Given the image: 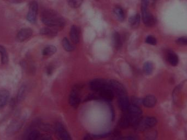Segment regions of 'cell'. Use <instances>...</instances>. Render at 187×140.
I'll list each match as a JSON object with an SVG mask.
<instances>
[{
    "label": "cell",
    "mask_w": 187,
    "mask_h": 140,
    "mask_svg": "<svg viewBox=\"0 0 187 140\" xmlns=\"http://www.w3.org/2000/svg\"><path fill=\"white\" fill-rule=\"evenodd\" d=\"M119 125L121 128H128L129 126L131 125L130 119L129 115L127 112H124L119 120Z\"/></svg>",
    "instance_id": "obj_18"
},
{
    "label": "cell",
    "mask_w": 187,
    "mask_h": 140,
    "mask_svg": "<svg viewBox=\"0 0 187 140\" xmlns=\"http://www.w3.org/2000/svg\"><path fill=\"white\" fill-rule=\"evenodd\" d=\"M141 12H142V20L145 25L148 27H152L154 26L156 23V20L154 16L148 11V9L141 10Z\"/></svg>",
    "instance_id": "obj_8"
},
{
    "label": "cell",
    "mask_w": 187,
    "mask_h": 140,
    "mask_svg": "<svg viewBox=\"0 0 187 140\" xmlns=\"http://www.w3.org/2000/svg\"><path fill=\"white\" fill-rule=\"evenodd\" d=\"M114 13L116 16L117 18L121 22H123L125 19V13L123 10L119 6H117L114 9Z\"/></svg>",
    "instance_id": "obj_21"
},
{
    "label": "cell",
    "mask_w": 187,
    "mask_h": 140,
    "mask_svg": "<svg viewBox=\"0 0 187 140\" xmlns=\"http://www.w3.org/2000/svg\"><path fill=\"white\" fill-rule=\"evenodd\" d=\"M79 87L75 86L71 91L69 103L72 107L77 108L81 102V96L79 94Z\"/></svg>",
    "instance_id": "obj_4"
},
{
    "label": "cell",
    "mask_w": 187,
    "mask_h": 140,
    "mask_svg": "<svg viewBox=\"0 0 187 140\" xmlns=\"http://www.w3.org/2000/svg\"><path fill=\"white\" fill-rule=\"evenodd\" d=\"M140 22V16L138 14L131 17L129 19V23L133 28H136L139 25Z\"/></svg>",
    "instance_id": "obj_23"
},
{
    "label": "cell",
    "mask_w": 187,
    "mask_h": 140,
    "mask_svg": "<svg viewBox=\"0 0 187 140\" xmlns=\"http://www.w3.org/2000/svg\"><path fill=\"white\" fill-rule=\"evenodd\" d=\"M24 123L22 121H13V122L10 124V125L7 128V133L8 134H13L16 133L21 128V126Z\"/></svg>",
    "instance_id": "obj_15"
},
{
    "label": "cell",
    "mask_w": 187,
    "mask_h": 140,
    "mask_svg": "<svg viewBox=\"0 0 187 140\" xmlns=\"http://www.w3.org/2000/svg\"><path fill=\"white\" fill-rule=\"evenodd\" d=\"M95 138H96L95 135H90V134H87V135L84 136L83 140H94Z\"/></svg>",
    "instance_id": "obj_33"
},
{
    "label": "cell",
    "mask_w": 187,
    "mask_h": 140,
    "mask_svg": "<svg viewBox=\"0 0 187 140\" xmlns=\"http://www.w3.org/2000/svg\"><path fill=\"white\" fill-rule=\"evenodd\" d=\"M150 2H151V0H142L141 10L148 9V6Z\"/></svg>",
    "instance_id": "obj_32"
},
{
    "label": "cell",
    "mask_w": 187,
    "mask_h": 140,
    "mask_svg": "<svg viewBox=\"0 0 187 140\" xmlns=\"http://www.w3.org/2000/svg\"><path fill=\"white\" fill-rule=\"evenodd\" d=\"M177 43L180 45H187V37H183L177 39Z\"/></svg>",
    "instance_id": "obj_30"
},
{
    "label": "cell",
    "mask_w": 187,
    "mask_h": 140,
    "mask_svg": "<svg viewBox=\"0 0 187 140\" xmlns=\"http://www.w3.org/2000/svg\"><path fill=\"white\" fill-rule=\"evenodd\" d=\"M69 6L73 8H77L81 6L83 0H67Z\"/></svg>",
    "instance_id": "obj_27"
},
{
    "label": "cell",
    "mask_w": 187,
    "mask_h": 140,
    "mask_svg": "<svg viewBox=\"0 0 187 140\" xmlns=\"http://www.w3.org/2000/svg\"><path fill=\"white\" fill-rule=\"evenodd\" d=\"M146 42L150 45H155L156 44V38L152 36H147L146 38Z\"/></svg>",
    "instance_id": "obj_29"
},
{
    "label": "cell",
    "mask_w": 187,
    "mask_h": 140,
    "mask_svg": "<svg viewBox=\"0 0 187 140\" xmlns=\"http://www.w3.org/2000/svg\"><path fill=\"white\" fill-rule=\"evenodd\" d=\"M41 20L46 26L54 28L57 30L63 29L65 25L64 18L53 10H45L41 15Z\"/></svg>",
    "instance_id": "obj_1"
},
{
    "label": "cell",
    "mask_w": 187,
    "mask_h": 140,
    "mask_svg": "<svg viewBox=\"0 0 187 140\" xmlns=\"http://www.w3.org/2000/svg\"><path fill=\"white\" fill-rule=\"evenodd\" d=\"M130 119L131 125L137 127L142 119V112L138 105L131 104L128 111Z\"/></svg>",
    "instance_id": "obj_2"
},
{
    "label": "cell",
    "mask_w": 187,
    "mask_h": 140,
    "mask_svg": "<svg viewBox=\"0 0 187 140\" xmlns=\"http://www.w3.org/2000/svg\"><path fill=\"white\" fill-rule=\"evenodd\" d=\"M58 31L59 30H57L55 28L47 26L40 29V33L44 36H47L50 38H53L57 36Z\"/></svg>",
    "instance_id": "obj_14"
},
{
    "label": "cell",
    "mask_w": 187,
    "mask_h": 140,
    "mask_svg": "<svg viewBox=\"0 0 187 140\" xmlns=\"http://www.w3.org/2000/svg\"><path fill=\"white\" fill-rule=\"evenodd\" d=\"M109 85L114 93L116 94L117 96L126 94V90L124 86L121 83L115 80L109 81Z\"/></svg>",
    "instance_id": "obj_7"
},
{
    "label": "cell",
    "mask_w": 187,
    "mask_h": 140,
    "mask_svg": "<svg viewBox=\"0 0 187 140\" xmlns=\"http://www.w3.org/2000/svg\"><path fill=\"white\" fill-rule=\"evenodd\" d=\"M38 12V3L36 1H32L29 6V10L27 15V20L31 23H35Z\"/></svg>",
    "instance_id": "obj_5"
},
{
    "label": "cell",
    "mask_w": 187,
    "mask_h": 140,
    "mask_svg": "<svg viewBox=\"0 0 187 140\" xmlns=\"http://www.w3.org/2000/svg\"><path fill=\"white\" fill-rule=\"evenodd\" d=\"M62 45L64 48V49L67 52H72L74 49V45L71 44L70 41L69 40V39L66 37L62 39Z\"/></svg>",
    "instance_id": "obj_22"
},
{
    "label": "cell",
    "mask_w": 187,
    "mask_h": 140,
    "mask_svg": "<svg viewBox=\"0 0 187 140\" xmlns=\"http://www.w3.org/2000/svg\"><path fill=\"white\" fill-rule=\"evenodd\" d=\"M26 91V86L23 85L19 89L18 95H17V100L19 101H21L23 100L25 97V94Z\"/></svg>",
    "instance_id": "obj_28"
},
{
    "label": "cell",
    "mask_w": 187,
    "mask_h": 140,
    "mask_svg": "<svg viewBox=\"0 0 187 140\" xmlns=\"http://www.w3.org/2000/svg\"><path fill=\"white\" fill-rule=\"evenodd\" d=\"M151 1H153V2H154V1H155L156 0H151Z\"/></svg>",
    "instance_id": "obj_35"
},
{
    "label": "cell",
    "mask_w": 187,
    "mask_h": 140,
    "mask_svg": "<svg viewBox=\"0 0 187 140\" xmlns=\"http://www.w3.org/2000/svg\"><path fill=\"white\" fill-rule=\"evenodd\" d=\"M57 52V48L54 45H47L44 48L42 51V54L44 56H52Z\"/></svg>",
    "instance_id": "obj_20"
},
{
    "label": "cell",
    "mask_w": 187,
    "mask_h": 140,
    "mask_svg": "<svg viewBox=\"0 0 187 140\" xmlns=\"http://www.w3.org/2000/svg\"><path fill=\"white\" fill-rule=\"evenodd\" d=\"M166 58L169 64L173 66H176L179 62V58L177 55L171 50H168L167 52Z\"/></svg>",
    "instance_id": "obj_17"
},
{
    "label": "cell",
    "mask_w": 187,
    "mask_h": 140,
    "mask_svg": "<svg viewBox=\"0 0 187 140\" xmlns=\"http://www.w3.org/2000/svg\"><path fill=\"white\" fill-rule=\"evenodd\" d=\"M40 138V133L37 130H33L28 134L27 140H38Z\"/></svg>",
    "instance_id": "obj_25"
},
{
    "label": "cell",
    "mask_w": 187,
    "mask_h": 140,
    "mask_svg": "<svg viewBox=\"0 0 187 140\" xmlns=\"http://www.w3.org/2000/svg\"><path fill=\"white\" fill-rule=\"evenodd\" d=\"M70 37L71 41L74 44H77L80 40V32L78 27L75 25L71 26L70 31Z\"/></svg>",
    "instance_id": "obj_12"
},
{
    "label": "cell",
    "mask_w": 187,
    "mask_h": 140,
    "mask_svg": "<svg viewBox=\"0 0 187 140\" xmlns=\"http://www.w3.org/2000/svg\"><path fill=\"white\" fill-rule=\"evenodd\" d=\"M109 87V81L104 79H95L90 83V88L94 92H99Z\"/></svg>",
    "instance_id": "obj_3"
},
{
    "label": "cell",
    "mask_w": 187,
    "mask_h": 140,
    "mask_svg": "<svg viewBox=\"0 0 187 140\" xmlns=\"http://www.w3.org/2000/svg\"><path fill=\"white\" fill-rule=\"evenodd\" d=\"M55 133L60 140H72L68 131L62 124L57 123L56 125Z\"/></svg>",
    "instance_id": "obj_6"
},
{
    "label": "cell",
    "mask_w": 187,
    "mask_h": 140,
    "mask_svg": "<svg viewBox=\"0 0 187 140\" xmlns=\"http://www.w3.org/2000/svg\"><path fill=\"white\" fill-rule=\"evenodd\" d=\"M114 93L112 90L109 85V87L105 88L104 89L98 92V99H102L106 101H111L113 99Z\"/></svg>",
    "instance_id": "obj_10"
},
{
    "label": "cell",
    "mask_w": 187,
    "mask_h": 140,
    "mask_svg": "<svg viewBox=\"0 0 187 140\" xmlns=\"http://www.w3.org/2000/svg\"><path fill=\"white\" fill-rule=\"evenodd\" d=\"M156 97L154 95H147L142 100V104L147 108H152L155 106L156 104Z\"/></svg>",
    "instance_id": "obj_16"
},
{
    "label": "cell",
    "mask_w": 187,
    "mask_h": 140,
    "mask_svg": "<svg viewBox=\"0 0 187 140\" xmlns=\"http://www.w3.org/2000/svg\"><path fill=\"white\" fill-rule=\"evenodd\" d=\"M10 92L5 89H0V108L6 106L10 99Z\"/></svg>",
    "instance_id": "obj_13"
},
{
    "label": "cell",
    "mask_w": 187,
    "mask_h": 140,
    "mask_svg": "<svg viewBox=\"0 0 187 140\" xmlns=\"http://www.w3.org/2000/svg\"><path fill=\"white\" fill-rule=\"evenodd\" d=\"M0 54L1 55V62L3 64H6L8 62L7 51L2 45H0Z\"/></svg>",
    "instance_id": "obj_24"
},
{
    "label": "cell",
    "mask_w": 187,
    "mask_h": 140,
    "mask_svg": "<svg viewBox=\"0 0 187 140\" xmlns=\"http://www.w3.org/2000/svg\"><path fill=\"white\" fill-rule=\"evenodd\" d=\"M112 40H113V45L114 48L117 49H121L122 46V40L121 37V35L117 32H115L113 35L112 37Z\"/></svg>",
    "instance_id": "obj_19"
},
{
    "label": "cell",
    "mask_w": 187,
    "mask_h": 140,
    "mask_svg": "<svg viewBox=\"0 0 187 140\" xmlns=\"http://www.w3.org/2000/svg\"><path fill=\"white\" fill-rule=\"evenodd\" d=\"M116 140H137V139L136 138L131 137V136H127V137L119 138Z\"/></svg>",
    "instance_id": "obj_34"
},
{
    "label": "cell",
    "mask_w": 187,
    "mask_h": 140,
    "mask_svg": "<svg viewBox=\"0 0 187 140\" xmlns=\"http://www.w3.org/2000/svg\"><path fill=\"white\" fill-rule=\"evenodd\" d=\"M146 136H147V138L148 140H154V138H155V137L156 136V134H155V132L153 131H149V132L147 133Z\"/></svg>",
    "instance_id": "obj_31"
},
{
    "label": "cell",
    "mask_w": 187,
    "mask_h": 140,
    "mask_svg": "<svg viewBox=\"0 0 187 140\" xmlns=\"http://www.w3.org/2000/svg\"><path fill=\"white\" fill-rule=\"evenodd\" d=\"M119 107L124 112H127L130 107L131 104L127 94L120 95L118 96Z\"/></svg>",
    "instance_id": "obj_9"
},
{
    "label": "cell",
    "mask_w": 187,
    "mask_h": 140,
    "mask_svg": "<svg viewBox=\"0 0 187 140\" xmlns=\"http://www.w3.org/2000/svg\"><path fill=\"white\" fill-rule=\"evenodd\" d=\"M32 35V30L30 28H23L21 29L17 33V41L19 42H23L25 40H27L28 39L31 37Z\"/></svg>",
    "instance_id": "obj_11"
},
{
    "label": "cell",
    "mask_w": 187,
    "mask_h": 140,
    "mask_svg": "<svg viewBox=\"0 0 187 140\" xmlns=\"http://www.w3.org/2000/svg\"><path fill=\"white\" fill-rule=\"evenodd\" d=\"M143 71L147 75L152 74L153 71V64L152 62H145V64L143 65Z\"/></svg>",
    "instance_id": "obj_26"
}]
</instances>
